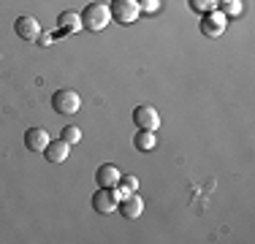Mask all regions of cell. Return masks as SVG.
I'll use <instances>...</instances> for the list:
<instances>
[{"label": "cell", "mask_w": 255, "mask_h": 244, "mask_svg": "<svg viewBox=\"0 0 255 244\" xmlns=\"http://www.w3.org/2000/svg\"><path fill=\"white\" fill-rule=\"evenodd\" d=\"M226 24H228V16L223 14V11H206L201 16V33L206 38H217V35L226 33Z\"/></svg>", "instance_id": "obj_4"}, {"label": "cell", "mask_w": 255, "mask_h": 244, "mask_svg": "<svg viewBox=\"0 0 255 244\" xmlns=\"http://www.w3.org/2000/svg\"><path fill=\"white\" fill-rule=\"evenodd\" d=\"M133 125L138 130H157L160 127V114H157L155 106H136L133 109Z\"/></svg>", "instance_id": "obj_5"}, {"label": "cell", "mask_w": 255, "mask_h": 244, "mask_svg": "<svg viewBox=\"0 0 255 244\" xmlns=\"http://www.w3.org/2000/svg\"><path fill=\"white\" fill-rule=\"evenodd\" d=\"M120 176H123V171L114 166V163H103V166H98V171H95V182H98V187H117Z\"/></svg>", "instance_id": "obj_9"}, {"label": "cell", "mask_w": 255, "mask_h": 244, "mask_svg": "<svg viewBox=\"0 0 255 244\" xmlns=\"http://www.w3.org/2000/svg\"><path fill=\"white\" fill-rule=\"evenodd\" d=\"M60 138H63L65 144H79L82 141V130H79L76 125H65L63 130H60Z\"/></svg>", "instance_id": "obj_14"}, {"label": "cell", "mask_w": 255, "mask_h": 244, "mask_svg": "<svg viewBox=\"0 0 255 244\" xmlns=\"http://www.w3.org/2000/svg\"><path fill=\"white\" fill-rule=\"evenodd\" d=\"M52 109L57 114H76L79 109H82V98H79L76 90L63 87V90H57V93L52 95Z\"/></svg>", "instance_id": "obj_3"}, {"label": "cell", "mask_w": 255, "mask_h": 244, "mask_svg": "<svg viewBox=\"0 0 255 244\" xmlns=\"http://www.w3.org/2000/svg\"><path fill=\"white\" fill-rule=\"evenodd\" d=\"M57 27H60V33H79V30H82V14H76V11H63V14L57 16Z\"/></svg>", "instance_id": "obj_12"}, {"label": "cell", "mask_w": 255, "mask_h": 244, "mask_svg": "<svg viewBox=\"0 0 255 244\" xmlns=\"http://www.w3.org/2000/svg\"><path fill=\"white\" fill-rule=\"evenodd\" d=\"M71 144H65L63 138H57V141H49L46 144V149H44V157L49 163H65L68 160V155H71Z\"/></svg>", "instance_id": "obj_11"}, {"label": "cell", "mask_w": 255, "mask_h": 244, "mask_svg": "<svg viewBox=\"0 0 255 244\" xmlns=\"http://www.w3.org/2000/svg\"><path fill=\"white\" fill-rule=\"evenodd\" d=\"M14 30H16V35H19L22 41L33 44V41H38V35H41V22L35 19V16H19V19L14 22Z\"/></svg>", "instance_id": "obj_7"}, {"label": "cell", "mask_w": 255, "mask_h": 244, "mask_svg": "<svg viewBox=\"0 0 255 244\" xmlns=\"http://www.w3.org/2000/svg\"><path fill=\"white\" fill-rule=\"evenodd\" d=\"M117 209L123 212V217H128V220H138V217H141V212H144V201H141V195L128 193V195L120 198Z\"/></svg>", "instance_id": "obj_8"}, {"label": "cell", "mask_w": 255, "mask_h": 244, "mask_svg": "<svg viewBox=\"0 0 255 244\" xmlns=\"http://www.w3.org/2000/svg\"><path fill=\"white\" fill-rule=\"evenodd\" d=\"M49 133L44 130V127H30V130L25 133V146L30 152H44L46 144H49Z\"/></svg>", "instance_id": "obj_10"}, {"label": "cell", "mask_w": 255, "mask_h": 244, "mask_svg": "<svg viewBox=\"0 0 255 244\" xmlns=\"http://www.w3.org/2000/svg\"><path fill=\"white\" fill-rule=\"evenodd\" d=\"M109 14H112V22L117 24H133L141 11H138V0H112Z\"/></svg>", "instance_id": "obj_2"}, {"label": "cell", "mask_w": 255, "mask_h": 244, "mask_svg": "<svg viewBox=\"0 0 255 244\" xmlns=\"http://www.w3.org/2000/svg\"><path fill=\"white\" fill-rule=\"evenodd\" d=\"M138 11L155 14V11H160V0H138Z\"/></svg>", "instance_id": "obj_17"}, {"label": "cell", "mask_w": 255, "mask_h": 244, "mask_svg": "<svg viewBox=\"0 0 255 244\" xmlns=\"http://www.w3.org/2000/svg\"><path fill=\"white\" fill-rule=\"evenodd\" d=\"M217 5H220L217 11H223L226 16H234V14H239V11H242L239 0H217Z\"/></svg>", "instance_id": "obj_16"}, {"label": "cell", "mask_w": 255, "mask_h": 244, "mask_svg": "<svg viewBox=\"0 0 255 244\" xmlns=\"http://www.w3.org/2000/svg\"><path fill=\"white\" fill-rule=\"evenodd\" d=\"M133 144H136V149H138V152H152V149H155V144H157V138H155V133H152V130H138V133H136V138H133Z\"/></svg>", "instance_id": "obj_13"}, {"label": "cell", "mask_w": 255, "mask_h": 244, "mask_svg": "<svg viewBox=\"0 0 255 244\" xmlns=\"http://www.w3.org/2000/svg\"><path fill=\"white\" fill-rule=\"evenodd\" d=\"M117 204H120V195L114 187H101V190L93 195V209L98 212V215H112V212L117 209Z\"/></svg>", "instance_id": "obj_6"}, {"label": "cell", "mask_w": 255, "mask_h": 244, "mask_svg": "<svg viewBox=\"0 0 255 244\" xmlns=\"http://www.w3.org/2000/svg\"><path fill=\"white\" fill-rule=\"evenodd\" d=\"M187 5H190L193 11H198V14H206V11L217 8V0H187Z\"/></svg>", "instance_id": "obj_15"}, {"label": "cell", "mask_w": 255, "mask_h": 244, "mask_svg": "<svg viewBox=\"0 0 255 244\" xmlns=\"http://www.w3.org/2000/svg\"><path fill=\"white\" fill-rule=\"evenodd\" d=\"M112 22V14H109V5L106 3H87V8L82 11V27L93 30V33H98V30H103L106 24Z\"/></svg>", "instance_id": "obj_1"}]
</instances>
